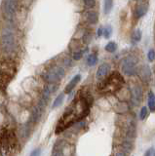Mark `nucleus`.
<instances>
[{
  "instance_id": "obj_16",
  "label": "nucleus",
  "mask_w": 155,
  "mask_h": 156,
  "mask_svg": "<svg viewBox=\"0 0 155 156\" xmlns=\"http://www.w3.org/2000/svg\"><path fill=\"white\" fill-rule=\"evenodd\" d=\"M148 106H149V109L151 110V111H155V94L152 92V91H150L148 93Z\"/></svg>"
},
{
  "instance_id": "obj_24",
  "label": "nucleus",
  "mask_w": 155,
  "mask_h": 156,
  "mask_svg": "<svg viewBox=\"0 0 155 156\" xmlns=\"http://www.w3.org/2000/svg\"><path fill=\"white\" fill-rule=\"evenodd\" d=\"M147 116V108L145 106H143L142 109H140V112H139V118L143 120L145 117Z\"/></svg>"
},
{
  "instance_id": "obj_12",
  "label": "nucleus",
  "mask_w": 155,
  "mask_h": 156,
  "mask_svg": "<svg viewBox=\"0 0 155 156\" xmlns=\"http://www.w3.org/2000/svg\"><path fill=\"white\" fill-rule=\"evenodd\" d=\"M139 75L140 77V79L147 82L151 78V69H150V67L147 65H143L139 69Z\"/></svg>"
},
{
  "instance_id": "obj_31",
  "label": "nucleus",
  "mask_w": 155,
  "mask_h": 156,
  "mask_svg": "<svg viewBox=\"0 0 155 156\" xmlns=\"http://www.w3.org/2000/svg\"><path fill=\"white\" fill-rule=\"evenodd\" d=\"M103 33H104V29L101 27H100L98 29V32H97V34H98V36H101V35H103Z\"/></svg>"
},
{
  "instance_id": "obj_4",
  "label": "nucleus",
  "mask_w": 155,
  "mask_h": 156,
  "mask_svg": "<svg viewBox=\"0 0 155 156\" xmlns=\"http://www.w3.org/2000/svg\"><path fill=\"white\" fill-rule=\"evenodd\" d=\"M123 83V77L118 72H114L112 74H110L108 78L101 81V83L100 84V88L107 92H115L122 87Z\"/></svg>"
},
{
  "instance_id": "obj_8",
  "label": "nucleus",
  "mask_w": 155,
  "mask_h": 156,
  "mask_svg": "<svg viewBox=\"0 0 155 156\" xmlns=\"http://www.w3.org/2000/svg\"><path fill=\"white\" fill-rule=\"evenodd\" d=\"M16 9H17V2L16 1H11V0H8V1L3 2V12H4V16L8 20V21H12L14 16H15L16 13Z\"/></svg>"
},
{
  "instance_id": "obj_7",
  "label": "nucleus",
  "mask_w": 155,
  "mask_h": 156,
  "mask_svg": "<svg viewBox=\"0 0 155 156\" xmlns=\"http://www.w3.org/2000/svg\"><path fill=\"white\" fill-rule=\"evenodd\" d=\"M65 75V71L62 67H56L54 69L47 71L44 74V79L49 84H55L58 81H60L62 78Z\"/></svg>"
},
{
  "instance_id": "obj_10",
  "label": "nucleus",
  "mask_w": 155,
  "mask_h": 156,
  "mask_svg": "<svg viewBox=\"0 0 155 156\" xmlns=\"http://www.w3.org/2000/svg\"><path fill=\"white\" fill-rule=\"evenodd\" d=\"M149 3L147 1H139L134 9V17L136 19H139L143 17L148 11Z\"/></svg>"
},
{
  "instance_id": "obj_19",
  "label": "nucleus",
  "mask_w": 155,
  "mask_h": 156,
  "mask_svg": "<svg viewBox=\"0 0 155 156\" xmlns=\"http://www.w3.org/2000/svg\"><path fill=\"white\" fill-rule=\"evenodd\" d=\"M64 98H65V93H62V94L59 95L57 97V99L55 100V101L53 102V105L52 107L53 108H56V107L60 106L62 104V101H64Z\"/></svg>"
},
{
  "instance_id": "obj_26",
  "label": "nucleus",
  "mask_w": 155,
  "mask_h": 156,
  "mask_svg": "<svg viewBox=\"0 0 155 156\" xmlns=\"http://www.w3.org/2000/svg\"><path fill=\"white\" fill-rule=\"evenodd\" d=\"M84 5L87 8H93L96 5V2L94 1V0H85Z\"/></svg>"
},
{
  "instance_id": "obj_2",
  "label": "nucleus",
  "mask_w": 155,
  "mask_h": 156,
  "mask_svg": "<svg viewBox=\"0 0 155 156\" xmlns=\"http://www.w3.org/2000/svg\"><path fill=\"white\" fill-rule=\"evenodd\" d=\"M20 150V144L12 130H5L0 135V156H15Z\"/></svg>"
},
{
  "instance_id": "obj_23",
  "label": "nucleus",
  "mask_w": 155,
  "mask_h": 156,
  "mask_svg": "<svg viewBox=\"0 0 155 156\" xmlns=\"http://www.w3.org/2000/svg\"><path fill=\"white\" fill-rule=\"evenodd\" d=\"M104 35L105 38H109L111 36V34H112V27H111L110 26H106L105 28L104 29Z\"/></svg>"
},
{
  "instance_id": "obj_13",
  "label": "nucleus",
  "mask_w": 155,
  "mask_h": 156,
  "mask_svg": "<svg viewBox=\"0 0 155 156\" xmlns=\"http://www.w3.org/2000/svg\"><path fill=\"white\" fill-rule=\"evenodd\" d=\"M42 112H43V109L40 106L37 105L36 107H34V109H33L31 112V115H30V123L32 125L38 123V121L41 119Z\"/></svg>"
},
{
  "instance_id": "obj_20",
  "label": "nucleus",
  "mask_w": 155,
  "mask_h": 156,
  "mask_svg": "<svg viewBox=\"0 0 155 156\" xmlns=\"http://www.w3.org/2000/svg\"><path fill=\"white\" fill-rule=\"evenodd\" d=\"M142 36H143L142 31H140L139 29H136V30L133 32L132 38H133V40H134L135 42H139V41H140V39H142Z\"/></svg>"
},
{
  "instance_id": "obj_21",
  "label": "nucleus",
  "mask_w": 155,
  "mask_h": 156,
  "mask_svg": "<svg viewBox=\"0 0 155 156\" xmlns=\"http://www.w3.org/2000/svg\"><path fill=\"white\" fill-rule=\"evenodd\" d=\"M116 49H117V44L115 42H109L107 45L105 46V50L109 52V53H113L116 51Z\"/></svg>"
},
{
  "instance_id": "obj_27",
  "label": "nucleus",
  "mask_w": 155,
  "mask_h": 156,
  "mask_svg": "<svg viewBox=\"0 0 155 156\" xmlns=\"http://www.w3.org/2000/svg\"><path fill=\"white\" fill-rule=\"evenodd\" d=\"M144 156H155V148L151 147L145 151Z\"/></svg>"
},
{
  "instance_id": "obj_15",
  "label": "nucleus",
  "mask_w": 155,
  "mask_h": 156,
  "mask_svg": "<svg viewBox=\"0 0 155 156\" xmlns=\"http://www.w3.org/2000/svg\"><path fill=\"white\" fill-rule=\"evenodd\" d=\"M86 20L87 22L91 24H95L98 23V20H99V16H98V13L95 12V11H89L86 13Z\"/></svg>"
},
{
  "instance_id": "obj_22",
  "label": "nucleus",
  "mask_w": 155,
  "mask_h": 156,
  "mask_svg": "<svg viewBox=\"0 0 155 156\" xmlns=\"http://www.w3.org/2000/svg\"><path fill=\"white\" fill-rule=\"evenodd\" d=\"M52 156H64V151H62V148L59 145H56L54 149H53L52 152Z\"/></svg>"
},
{
  "instance_id": "obj_29",
  "label": "nucleus",
  "mask_w": 155,
  "mask_h": 156,
  "mask_svg": "<svg viewBox=\"0 0 155 156\" xmlns=\"http://www.w3.org/2000/svg\"><path fill=\"white\" fill-rule=\"evenodd\" d=\"M40 154H41V150L39 148H37V149H34L32 151L30 156H40Z\"/></svg>"
},
{
  "instance_id": "obj_1",
  "label": "nucleus",
  "mask_w": 155,
  "mask_h": 156,
  "mask_svg": "<svg viewBox=\"0 0 155 156\" xmlns=\"http://www.w3.org/2000/svg\"><path fill=\"white\" fill-rule=\"evenodd\" d=\"M92 104H93L92 95L85 90H81L58 122L56 134H61L62 131L66 130L71 125L86 117L89 114Z\"/></svg>"
},
{
  "instance_id": "obj_17",
  "label": "nucleus",
  "mask_w": 155,
  "mask_h": 156,
  "mask_svg": "<svg viewBox=\"0 0 155 156\" xmlns=\"http://www.w3.org/2000/svg\"><path fill=\"white\" fill-rule=\"evenodd\" d=\"M113 7V1L111 0H105L104 2V14H109L111 12Z\"/></svg>"
},
{
  "instance_id": "obj_5",
  "label": "nucleus",
  "mask_w": 155,
  "mask_h": 156,
  "mask_svg": "<svg viewBox=\"0 0 155 156\" xmlns=\"http://www.w3.org/2000/svg\"><path fill=\"white\" fill-rule=\"evenodd\" d=\"M138 58L132 55L124 58L121 62V70L128 76L135 75L138 72Z\"/></svg>"
},
{
  "instance_id": "obj_3",
  "label": "nucleus",
  "mask_w": 155,
  "mask_h": 156,
  "mask_svg": "<svg viewBox=\"0 0 155 156\" xmlns=\"http://www.w3.org/2000/svg\"><path fill=\"white\" fill-rule=\"evenodd\" d=\"M17 71L16 63L11 58H4L0 60V93L6 89Z\"/></svg>"
},
{
  "instance_id": "obj_28",
  "label": "nucleus",
  "mask_w": 155,
  "mask_h": 156,
  "mask_svg": "<svg viewBox=\"0 0 155 156\" xmlns=\"http://www.w3.org/2000/svg\"><path fill=\"white\" fill-rule=\"evenodd\" d=\"M82 56H83V52H76V53H74V55H73V58L75 61H78L82 58Z\"/></svg>"
},
{
  "instance_id": "obj_14",
  "label": "nucleus",
  "mask_w": 155,
  "mask_h": 156,
  "mask_svg": "<svg viewBox=\"0 0 155 156\" xmlns=\"http://www.w3.org/2000/svg\"><path fill=\"white\" fill-rule=\"evenodd\" d=\"M80 79H81V75L80 74H77V75H75L72 79L69 81V84L66 85V87H65V94H69V93L74 89V87L78 84V82L80 81Z\"/></svg>"
},
{
  "instance_id": "obj_6",
  "label": "nucleus",
  "mask_w": 155,
  "mask_h": 156,
  "mask_svg": "<svg viewBox=\"0 0 155 156\" xmlns=\"http://www.w3.org/2000/svg\"><path fill=\"white\" fill-rule=\"evenodd\" d=\"M0 48L4 54L10 55L16 50V40L11 32H5L0 38Z\"/></svg>"
},
{
  "instance_id": "obj_30",
  "label": "nucleus",
  "mask_w": 155,
  "mask_h": 156,
  "mask_svg": "<svg viewBox=\"0 0 155 156\" xmlns=\"http://www.w3.org/2000/svg\"><path fill=\"white\" fill-rule=\"evenodd\" d=\"M115 156H127V153L125 152V151H123L122 149L117 151V152L115 153Z\"/></svg>"
},
{
  "instance_id": "obj_9",
  "label": "nucleus",
  "mask_w": 155,
  "mask_h": 156,
  "mask_svg": "<svg viewBox=\"0 0 155 156\" xmlns=\"http://www.w3.org/2000/svg\"><path fill=\"white\" fill-rule=\"evenodd\" d=\"M131 101L134 105H139L143 101V89L139 85H135L131 88Z\"/></svg>"
},
{
  "instance_id": "obj_11",
  "label": "nucleus",
  "mask_w": 155,
  "mask_h": 156,
  "mask_svg": "<svg viewBox=\"0 0 155 156\" xmlns=\"http://www.w3.org/2000/svg\"><path fill=\"white\" fill-rule=\"evenodd\" d=\"M109 70H110V66L108 63H103V65H100L99 66L98 70H97L96 78L100 81H104L105 79V77L107 76Z\"/></svg>"
},
{
  "instance_id": "obj_18",
  "label": "nucleus",
  "mask_w": 155,
  "mask_h": 156,
  "mask_svg": "<svg viewBox=\"0 0 155 156\" xmlns=\"http://www.w3.org/2000/svg\"><path fill=\"white\" fill-rule=\"evenodd\" d=\"M97 62H98V57H97L95 54H91V55H89L88 58H87V63H88V66H93Z\"/></svg>"
},
{
  "instance_id": "obj_25",
  "label": "nucleus",
  "mask_w": 155,
  "mask_h": 156,
  "mask_svg": "<svg viewBox=\"0 0 155 156\" xmlns=\"http://www.w3.org/2000/svg\"><path fill=\"white\" fill-rule=\"evenodd\" d=\"M147 58H148V61L149 62H153L155 60V51L153 49H150L147 53Z\"/></svg>"
}]
</instances>
